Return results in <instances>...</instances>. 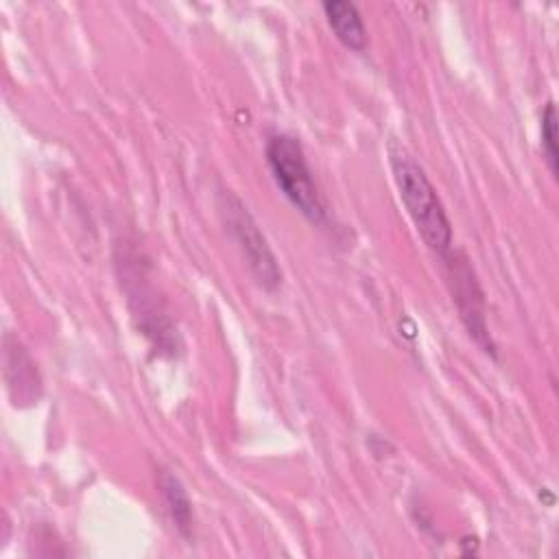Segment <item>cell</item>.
Masks as SVG:
<instances>
[{
    "mask_svg": "<svg viewBox=\"0 0 559 559\" xmlns=\"http://www.w3.org/2000/svg\"><path fill=\"white\" fill-rule=\"evenodd\" d=\"M266 162L286 199L312 223H323L325 205L312 181L299 140L290 135H273L266 144Z\"/></svg>",
    "mask_w": 559,
    "mask_h": 559,
    "instance_id": "2",
    "label": "cell"
},
{
    "mask_svg": "<svg viewBox=\"0 0 559 559\" xmlns=\"http://www.w3.org/2000/svg\"><path fill=\"white\" fill-rule=\"evenodd\" d=\"M9 336H7V371H15V378H7L9 382V391L13 395V391L17 389L13 404H33L39 397V373L33 365V360L28 358V354L15 343L13 347L9 345Z\"/></svg>",
    "mask_w": 559,
    "mask_h": 559,
    "instance_id": "6",
    "label": "cell"
},
{
    "mask_svg": "<svg viewBox=\"0 0 559 559\" xmlns=\"http://www.w3.org/2000/svg\"><path fill=\"white\" fill-rule=\"evenodd\" d=\"M542 153L550 173H559V153H557V109L555 103H548L542 114Z\"/></svg>",
    "mask_w": 559,
    "mask_h": 559,
    "instance_id": "8",
    "label": "cell"
},
{
    "mask_svg": "<svg viewBox=\"0 0 559 559\" xmlns=\"http://www.w3.org/2000/svg\"><path fill=\"white\" fill-rule=\"evenodd\" d=\"M221 212L225 214L227 229L231 231L234 240L242 249L247 264L253 271L260 286H264L266 290H275L282 284V271L262 231L258 229L255 221L247 212V207L234 194H225V203Z\"/></svg>",
    "mask_w": 559,
    "mask_h": 559,
    "instance_id": "3",
    "label": "cell"
},
{
    "mask_svg": "<svg viewBox=\"0 0 559 559\" xmlns=\"http://www.w3.org/2000/svg\"><path fill=\"white\" fill-rule=\"evenodd\" d=\"M389 157L400 199L411 221L415 223L424 242L435 253L445 258L452 251V225L445 216L443 203L435 186L430 183L426 170L413 159V155H408L406 148L391 144Z\"/></svg>",
    "mask_w": 559,
    "mask_h": 559,
    "instance_id": "1",
    "label": "cell"
},
{
    "mask_svg": "<svg viewBox=\"0 0 559 559\" xmlns=\"http://www.w3.org/2000/svg\"><path fill=\"white\" fill-rule=\"evenodd\" d=\"M323 13H325L328 24L334 31L336 39L343 46H347L349 50L367 48V31H365V24H362L360 13L354 2L328 0V2H323Z\"/></svg>",
    "mask_w": 559,
    "mask_h": 559,
    "instance_id": "5",
    "label": "cell"
},
{
    "mask_svg": "<svg viewBox=\"0 0 559 559\" xmlns=\"http://www.w3.org/2000/svg\"><path fill=\"white\" fill-rule=\"evenodd\" d=\"M448 264V282L452 284V299L456 301V308L461 312L463 323L467 325L469 334L476 338L478 345L485 347V352H493L487 323H485V301L483 293L474 280V273L465 258H459L456 253H448L443 258Z\"/></svg>",
    "mask_w": 559,
    "mask_h": 559,
    "instance_id": "4",
    "label": "cell"
},
{
    "mask_svg": "<svg viewBox=\"0 0 559 559\" xmlns=\"http://www.w3.org/2000/svg\"><path fill=\"white\" fill-rule=\"evenodd\" d=\"M162 493H164L166 507H168L170 518H173L175 526L179 528V533L190 535V528H192V504H190V498H188L186 489L181 487V483L173 474H168V472L162 474Z\"/></svg>",
    "mask_w": 559,
    "mask_h": 559,
    "instance_id": "7",
    "label": "cell"
}]
</instances>
